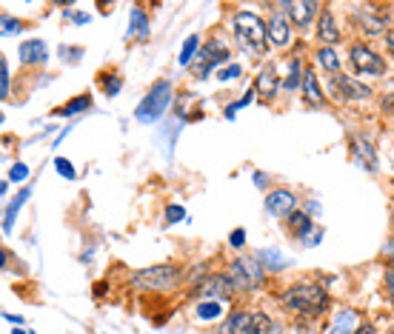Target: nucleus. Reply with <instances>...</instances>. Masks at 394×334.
I'll return each instance as SVG.
<instances>
[{
	"instance_id": "obj_1",
	"label": "nucleus",
	"mask_w": 394,
	"mask_h": 334,
	"mask_svg": "<svg viewBox=\"0 0 394 334\" xmlns=\"http://www.w3.org/2000/svg\"><path fill=\"white\" fill-rule=\"evenodd\" d=\"M283 303L300 314H320L328 309V294L317 283H297L283 294Z\"/></svg>"
},
{
	"instance_id": "obj_2",
	"label": "nucleus",
	"mask_w": 394,
	"mask_h": 334,
	"mask_svg": "<svg viewBox=\"0 0 394 334\" xmlns=\"http://www.w3.org/2000/svg\"><path fill=\"white\" fill-rule=\"evenodd\" d=\"M220 334H280V326L260 312H234L223 323Z\"/></svg>"
},
{
	"instance_id": "obj_3",
	"label": "nucleus",
	"mask_w": 394,
	"mask_h": 334,
	"mask_svg": "<svg viewBox=\"0 0 394 334\" xmlns=\"http://www.w3.org/2000/svg\"><path fill=\"white\" fill-rule=\"evenodd\" d=\"M169 103H172V86H169V80H160L151 86L149 95L140 100V106L135 109V117L140 123H158L163 112L169 109Z\"/></svg>"
},
{
	"instance_id": "obj_4",
	"label": "nucleus",
	"mask_w": 394,
	"mask_h": 334,
	"mask_svg": "<svg viewBox=\"0 0 394 334\" xmlns=\"http://www.w3.org/2000/svg\"><path fill=\"white\" fill-rule=\"evenodd\" d=\"M180 280H183V271H180L177 266H151V268H143L137 271V275L132 278L135 286L140 289H149V291H169L174 289Z\"/></svg>"
},
{
	"instance_id": "obj_5",
	"label": "nucleus",
	"mask_w": 394,
	"mask_h": 334,
	"mask_svg": "<svg viewBox=\"0 0 394 334\" xmlns=\"http://www.w3.org/2000/svg\"><path fill=\"white\" fill-rule=\"evenodd\" d=\"M234 35H237L240 46L249 49V52H263L266 49V40H268L263 20L257 15H252V12H240L234 17Z\"/></svg>"
},
{
	"instance_id": "obj_6",
	"label": "nucleus",
	"mask_w": 394,
	"mask_h": 334,
	"mask_svg": "<svg viewBox=\"0 0 394 334\" xmlns=\"http://www.w3.org/2000/svg\"><path fill=\"white\" fill-rule=\"evenodd\" d=\"M232 280V289L234 291H249L255 286H260L263 280V266L255 260V257H237L232 266H229V275Z\"/></svg>"
},
{
	"instance_id": "obj_7",
	"label": "nucleus",
	"mask_w": 394,
	"mask_h": 334,
	"mask_svg": "<svg viewBox=\"0 0 394 334\" xmlns=\"http://www.w3.org/2000/svg\"><path fill=\"white\" fill-rule=\"evenodd\" d=\"M331 89H335V95L340 100H366L372 95L366 83H360L349 75H331Z\"/></svg>"
},
{
	"instance_id": "obj_8",
	"label": "nucleus",
	"mask_w": 394,
	"mask_h": 334,
	"mask_svg": "<svg viewBox=\"0 0 394 334\" xmlns=\"http://www.w3.org/2000/svg\"><path fill=\"white\" fill-rule=\"evenodd\" d=\"M349 57H351V66L363 75H383L386 72V63L380 60V54H374L369 46H354Z\"/></svg>"
},
{
	"instance_id": "obj_9",
	"label": "nucleus",
	"mask_w": 394,
	"mask_h": 334,
	"mask_svg": "<svg viewBox=\"0 0 394 334\" xmlns=\"http://www.w3.org/2000/svg\"><path fill=\"white\" fill-rule=\"evenodd\" d=\"M266 211H268V215H275V218L294 215V211H297V197L289 189H278V192H271L266 197Z\"/></svg>"
},
{
	"instance_id": "obj_10",
	"label": "nucleus",
	"mask_w": 394,
	"mask_h": 334,
	"mask_svg": "<svg viewBox=\"0 0 394 334\" xmlns=\"http://www.w3.org/2000/svg\"><path fill=\"white\" fill-rule=\"evenodd\" d=\"M266 35H268V40L275 43V46H286L289 43V35H291L289 20L280 12H275V15L268 17V23H266Z\"/></svg>"
},
{
	"instance_id": "obj_11",
	"label": "nucleus",
	"mask_w": 394,
	"mask_h": 334,
	"mask_svg": "<svg viewBox=\"0 0 394 334\" xmlns=\"http://www.w3.org/2000/svg\"><path fill=\"white\" fill-rule=\"evenodd\" d=\"M317 40L326 43L328 49H331V43L340 40V26H338L335 17H331V12H323L320 20H317Z\"/></svg>"
},
{
	"instance_id": "obj_12",
	"label": "nucleus",
	"mask_w": 394,
	"mask_h": 334,
	"mask_svg": "<svg viewBox=\"0 0 394 334\" xmlns=\"http://www.w3.org/2000/svg\"><path fill=\"white\" fill-rule=\"evenodd\" d=\"M226 57H229V52H226L223 46H218V43H206V52H203V57H200V69H197V75H200V77H209V75H211V66L223 63Z\"/></svg>"
},
{
	"instance_id": "obj_13",
	"label": "nucleus",
	"mask_w": 394,
	"mask_h": 334,
	"mask_svg": "<svg viewBox=\"0 0 394 334\" xmlns=\"http://www.w3.org/2000/svg\"><path fill=\"white\" fill-rule=\"evenodd\" d=\"M351 149H354V158H357L360 166H366L369 172L377 169V155H374V149H372V143L366 137H354L351 140Z\"/></svg>"
},
{
	"instance_id": "obj_14",
	"label": "nucleus",
	"mask_w": 394,
	"mask_h": 334,
	"mask_svg": "<svg viewBox=\"0 0 394 334\" xmlns=\"http://www.w3.org/2000/svg\"><path fill=\"white\" fill-rule=\"evenodd\" d=\"M17 54H20L23 63H43V60L49 57V49H46L43 40H26V43H20Z\"/></svg>"
},
{
	"instance_id": "obj_15",
	"label": "nucleus",
	"mask_w": 394,
	"mask_h": 334,
	"mask_svg": "<svg viewBox=\"0 0 394 334\" xmlns=\"http://www.w3.org/2000/svg\"><path fill=\"white\" fill-rule=\"evenodd\" d=\"M229 291H234V289H232V280L226 275L206 278L203 286L197 289V294H203V297H220V294H229Z\"/></svg>"
},
{
	"instance_id": "obj_16",
	"label": "nucleus",
	"mask_w": 394,
	"mask_h": 334,
	"mask_svg": "<svg viewBox=\"0 0 394 334\" xmlns=\"http://www.w3.org/2000/svg\"><path fill=\"white\" fill-rule=\"evenodd\" d=\"M303 98H306L309 106H323V100H326L315 72H306V77H303Z\"/></svg>"
},
{
	"instance_id": "obj_17",
	"label": "nucleus",
	"mask_w": 394,
	"mask_h": 334,
	"mask_svg": "<svg viewBox=\"0 0 394 334\" xmlns=\"http://www.w3.org/2000/svg\"><path fill=\"white\" fill-rule=\"evenodd\" d=\"M312 218L306 215V211H294V215H289V231L294 237H303V240H309L312 237Z\"/></svg>"
},
{
	"instance_id": "obj_18",
	"label": "nucleus",
	"mask_w": 394,
	"mask_h": 334,
	"mask_svg": "<svg viewBox=\"0 0 394 334\" xmlns=\"http://www.w3.org/2000/svg\"><path fill=\"white\" fill-rule=\"evenodd\" d=\"M280 9H286V12L297 20V26H309V23L315 20V12H317L315 3H283Z\"/></svg>"
},
{
	"instance_id": "obj_19",
	"label": "nucleus",
	"mask_w": 394,
	"mask_h": 334,
	"mask_svg": "<svg viewBox=\"0 0 394 334\" xmlns=\"http://www.w3.org/2000/svg\"><path fill=\"white\" fill-rule=\"evenodd\" d=\"M278 86H280V77H278L275 66H268V69L260 72V77H257V92H260L263 98H275Z\"/></svg>"
},
{
	"instance_id": "obj_20",
	"label": "nucleus",
	"mask_w": 394,
	"mask_h": 334,
	"mask_svg": "<svg viewBox=\"0 0 394 334\" xmlns=\"http://www.w3.org/2000/svg\"><path fill=\"white\" fill-rule=\"evenodd\" d=\"M29 195H32V189H23L12 203H9V208H6V215H3V234H9L12 231V226H15V215L26 206V200H29Z\"/></svg>"
},
{
	"instance_id": "obj_21",
	"label": "nucleus",
	"mask_w": 394,
	"mask_h": 334,
	"mask_svg": "<svg viewBox=\"0 0 394 334\" xmlns=\"http://www.w3.org/2000/svg\"><path fill=\"white\" fill-rule=\"evenodd\" d=\"M89 109H92V98H89V95H80V98L69 100L66 106H60V109H57V114H60V117H75V114L89 112Z\"/></svg>"
},
{
	"instance_id": "obj_22",
	"label": "nucleus",
	"mask_w": 394,
	"mask_h": 334,
	"mask_svg": "<svg viewBox=\"0 0 394 334\" xmlns=\"http://www.w3.org/2000/svg\"><path fill=\"white\" fill-rule=\"evenodd\" d=\"M386 23H388V20H386L383 15H374V12H363V15H360V26L366 29L369 35H380V32H386Z\"/></svg>"
},
{
	"instance_id": "obj_23",
	"label": "nucleus",
	"mask_w": 394,
	"mask_h": 334,
	"mask_svg": "<svg viewBox=\"0 0 394 334\" xmlns=\"http://www.w3.org/2000/svg\"><path fill=\"white\" fill-rule=\"evenodd\" d=\"M317 63L326 69V72H331V75H338V69H340V57H338V52L335 49H328V46H323L320 52H317Z\"/></svg>"
},
{
	"instance_id": "obj_24",
	"label": "nucleus",
	"mask_w": 394,
	"mask_h": 334,
	"mask_svg": "<svg viewBox=\"0 0 394 334\" xmlns=\"http://www.w3.org/2000/svg\"><path fill=\"white\" fill-rule=\"evenodd\" d=\"M129 35L135 38H149V20L143 15V9H132V23H129Z\"/></svg>"
},
{
	"instance_id": "obj_25",
	"label": "nucleus",
	"mask_w": 394,
	"mask_h": 334,
	"mask_svg": "<svg viewBox=\"0 0 394 334\" xmlns=\"http://www.w3.org/2000/svg\"><path fill=\"white\" fill-rule=\"evenodd\" d=\"M354 320H357V314H354V312H343L335 323H331L328 334H349V331H351V326H354Z\"/></svg>"
},
{
	"instance_id": "obj_26",
	"label": "nucleus",
	"mask_w": 394,
	"mask_h": 334,
	"mask_svg": "<svg viewBox=\"0 0 394 334\" xmlns=\"http://www.w3.org/2000/svg\"><path fill=\"white\" fill-rule=\"evenodd\" d=\"M220 312H223V306L218 300H206V303H200V306H197V317L200 320H215V317H220Z\"/></svg>"
},
{
	"instance_id": "obj_27",
	"label": "nucleus",
	"mask_w": 394,
	"mask_h": 334,
	"mask_svg": "<svg viewBox=\"0 0 394 334\" xmlns=\"http://www.w3.org/2000/svg\"><path fill=\"white\" fill-rule=\"evenodd\" d=\"M197 43H200V38H197V35H192V38L183 43V52H180V66H186L189 60H192V54L197 52Z\"/></svg>"
},
{
	"instance_id": "obj_28",
	"label": "nucleus",
	"mask_w": 394,
	"mask_h": 334,
	"mask_svg": "<svg viewBox=\"0 0 394 334\" xmlns=\"http://www.w3.org/2000/svg\"><path fill=\"white\" fill-rule=\"evenodd\" d=\"M54 169H57V174H60V177H66V180H75V177H77L75 166H72L66 158H57V160H54Z\"/></svg>"
},
{
	"instance_id": "obj_29",
	"label": "nucleus",
	"mask_w": 394,
	"mask_h": 334,
	"mask_svg": "<svg viewBox=\"0 0 394 334\" xmlns=\"http://www.w3.org/2000/svg\"><path fill=\"white\" fill-rule=\"evenodd\" d=\"M300 80V60H291L289 63V77H286V89H297Z\"/></svg>"
},
{
	"instance_id": "obj_30",
	"label": "nucleus",
	"mask_w": 394,
	"mask_h": 334,
	"mask_svg": "<svg viewBox=\"0 0 394 334\" xmlns=\"http://www.w3.org/2000/svg\"><path fill=\"white\" fill-rule=\"evenodd\" d=\"M0 95L9 98V66H6V60H0Z\"/></svg>"
},
{
	"instance_id": "obj_31",
	"label": "nucleus",
	"mask_w": 394,
	"mask_h": 334,
	"mask_svg": "<svg viewBox=\"0 0 394 334\" xmlns=\"http://www.w3.org/2000/svg\"><path fill=\"white\" fill-rule=\"evenodd\" d=\"M26 177H29V166L26 163H15L9 169V180H15V183H20V180H26Z\"/></svg>"
},
{
	"instance_id": "obj_32",
	"label": "nucleus",
	"mask_w": 394,
	"mask_h": 334,
	"mask_svg": "<svg viewBox=\"0 0 394 334\" xmlns=\"http://www.w3.org/2000/svg\"><path fill=\"white\" fill-rule=\"evenodd\" d=\"M252 100H255V92H246V95H243V98H240V100H237V103H232V106H229V109H226V117H234V112H237V109H240V106H249V103H252Z\"/></svg>"
},
{
	"instance_id": "obj_33",
	"label": "nucleus",
	"mask_w": 394,
	"mask_h": 334,
	"mask_svg": "<svg viewBox=\"0 0 394 334\" xmlns=\"http://www.w3.org/2000/svg\"><path fill=\"white\" fill-rule=\"evenodd\" d=\"M186 218V211L180 208V206H169L166 208V223H177V220H183Z\"/></svg>"
},
{
	"instance_id": "obj_34",
	"label": "nucleus",
	"mask_w": 394,
	"mask_h": 334,
	"mask_svg": "<svg viewBox=\"0 0 394 334\" xmlns=\"http://www.w3.org/2000/svg\"><path fill=\"white\" fill-rule=\"evenodd\" d=\"M240 75H243V66H237V63L229 66V69H220V72H218L220 80H234V77H240Z\"/></svg>"
},
{
	"instance_id": "obj_35",
	"label": "nucleus",
	"mask_w": 394,
	"mask_h": 334,
	"mask_svg": "<svg viewBox=\"0 0 394 334\" xmlns=\"http://www.w3.org/2000/svg\"><path fill=\"white\" fill-rule=\"evenodd\" d=\"M263 260H266V263H271V271L280 268V266H286V260H283L278 252H266V255H263Z\"/></svg>"
},
{
	"instance_id": "obj_36",
	"label": "nucleus",
	"mask_w": 394,
	"mask_h": 334,
	"mask_svg": "<svg viewBox=\"0 0 394 334\" xmlns=\"http://www.w3.org/2000/svg\"><path fill=\"white\" fill-rule=\"evenodd\" d=\"M229 243H232V246H234V249H240V246H243V243H246V231H243V229H237V231H232V237H229Z\"/></svg>"
},
{
	"instance_id": "obj_37",
	"label": "nucleus",
	"mask_w": 394,
	"mask_h": 334,
	"mask_svg": "<svg viewBox=\"0 0 394 334\" xmlns=\"http://www.w3.org/2000/svg\"><path fill=\"white\" fill-rule=\"evenodd\" d=\"M17 29H23L15 17H3V35H12V32H17Z\"/></svg>"
},
{
	"instance_id": "obj_38",
	"label": "nucleus",
	"mask_w": 394,
	"mask_h": 334,
	"mask_svg": "<svg viewBox=\"0 0 394 334\" xmlns=\"http://www.w3.org/2000/svg\"><path fill=\"white\" fill-rule=\"evenodd\" d=\"M120 92V77H112V80H106V95L109 98H114Z\"/></svg>"
},
{
	"instance_id": "obj_39",
	"label": "nucleus",
	"mask_w": 394,
	"mask_h": 334,
	"mask_svg": "<svg viewBox=\"0 0 394 334\" xmlns=\"http://www.w3.org/2000/svg\"><path fill=\"white\" fill-rule=\"evenodd\" d=\"M386 283H388V294H391V300H394V271H388V278H386Z\"/></svg>"
},
{
	"instance_id": "obj_40",
	"label": "nucleus",
	"mask_w": 394,
	"mask_h": 334,
	"mask_svg": "<svg viewBox=\"0 0 394 334\" xmlns=\"http://www.w3.org/2000/svg\"><path fill=\"white\" fill-rule=\"evenodd\" d=\"M354 334H374V326H369V323H366V326H360Z\"/></svg>"
},
{
	"instance_id": "obj_41",
	"label": "nucleus",
	"mask_w": 394,
	"mask_h": 334,
	"mask_svg": "<svg viewBox=\"0 0 394 334\" xmlns=\"http://www.w3.org/2000/svg\"><path fill=\"white\" fill-rule=\"evenodd\" d=\"M386 46H388V52L394 54V32H388V35H386Z\"/></svg>"
},
{
	"instance_id": "obj_42",
	"label": "nucleus",
	"mask_w": 394,
	"mask_h": 334,
	"mask_svg": "<svg viewBox=\"0 0 394 334\" xmlns=\"http://www.w3.org/2000/svg\"><path fill=\"white\" fill-rule=\"evenodd\" d=\"M386 255H391V257H394V240H391V243H386Z\"/></svg>"
},
{
	"instance_id": "obj_43",
	"label": "nucleus",
	"mask_w": 394,
	"mask_h": 334,
	"mask_svg": "<svg viewBox=\"0 0 394 334\" xmlns=\"http://www.w3.org/2000/svg\"><path fill=\"white\" fill-rule=\"evenodd\" d=\"M383 106H388V109H394V98H388V100H386Z\"/></svg>"
},
{
	"instance_id": "obj_44",
	"label": "nucleus",
	"mask_w": 394,
	"mask_h": 334,
	"mask_svg": "<svg viewBox=\"0 0 394 334\" xmlns=\"http://www.w3.org/2000/svg\"><path fill=\"white\" fill-rule=\"evenodd\" d=\"M15 334H23V331H20V328H17V331H15Z\"/></svg>"
}]
</instances>
